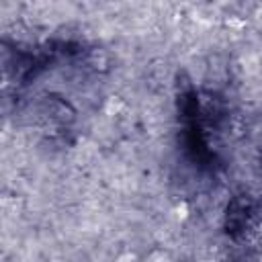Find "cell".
<instances>
[{
  "instance_id": "277c9868",
  "label": "cell",
  "mask_w": 262,
  "mask_h": 262,
  "mask_svg": "<svg viewBox=\"0 0 262 262\" xmlns=\"http://www.w3.org/2000/svg\"><path fill=\"white\" fill-rule=\"evenodd\" d=\"M186 217H188V209H186V205H184V203L176 205V207H174V221H184Z\"/></svg>"
},
{
  "instance_id": "5b68a950",
  "label": "cell",
  "mask_w": 262,
  "mask_h": 262,
  "mask_svg": "<svg viewBox=\"0 0 262 262\" xmlns=\"http://www.w3.org/2000/svg\"><path fill=\"white\" fill-rule=\"evenodd\" d=\"M115 262H135V254H133L131 250H125V252H121V254H117V258H115Z\"/></svg>"
},
{
  "instance_id": "3957f363",
  "label": "cell",
  "mask_w": 262,
  "mask_h": 262,
  "mask_svg": "<svg viewBox=\"0 0 262 262\" xmlns=\"http://www.w3.org/2000/svg\"><path fill=\"white\" fill-rule=\"evenodd\" d=\"M145 262H172V258H170V254L166 250H154V252L147 254Z\"/></svg>"
},
{
  "instance_id": "7a4b0ae2",
  "label": "cell",
  "mask_w": 262,
  "mask_h": 262,
  "mask_svg": "<svg viewBox=\"0 0 262 262\" xmlns=\"http://www.w3.org/2000/svg\"><path fill=\"white\" fill-rule=\"evenodd\" d=\"M90 61H92L94 68L104 70V68L111 63V57H108V53H106L104 49H94V51L90 53Z\"/></svg>"
},
{
  "instance_id": "6da1fadb",
  "label": "cell",
  "mask_w": 262,
  "mask_h": 262,
  "mask_svg": "<svg viewBox=\"0 0 262 262\" xmlns=\"http://www.w3.org/2000/svg\"><path fill=\"white\" fill-rule=\"evenodd\" d=\"M186 74L192 82H203L209 76V61L203 55H190L186 59Z\"/></svg>"
}]
</instances>
